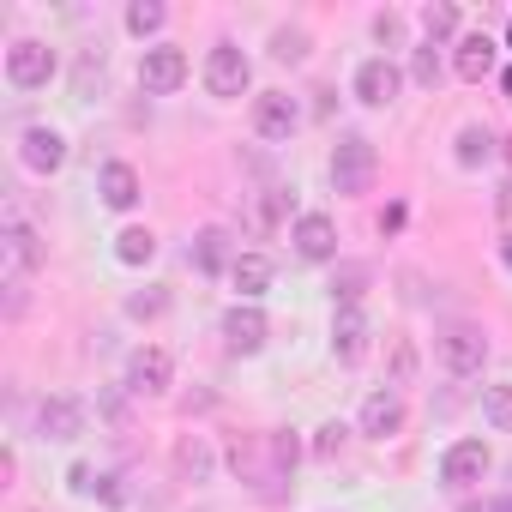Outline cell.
<instances>
[{"label":"cell","mask_w":512,"mask_h":512,"mask_svg":"<svg viewBox=\"0 0 512 512\" xmlns=\"http://www.w3.org/2000/svg\"><path fill=\"white\" fill-rule=\"evenodd\" d=\"M290 247H296V260H308V266H338V223L326 211H302L290 223Z\"/></svg>","instance_id":"cell-9"},{"label":"cell","mask_w":512,"mask_h":512,"mask_svg":"<svg viewBox=\"0 0 512 512\" xmlns=\"http://www.w3.org/2000/svg\"><path fill=\"white\" fill-rule=\"evenodd\" d=\"M217 332H223L229 356H260V350H266V338H272V320L260 314V302H235V308H223Z\"/></svg>","instance_id":"cell-8"},{"label":"cell","mask_w":512,"mask_h":512,"mask_svg":"<svg viewBox=\"0 0 512 512\" xmlns=\"http://www.w3.org/2000/svg\"><path fill=\"white\" fill-rule=\"evenodd\" d=\"M494 49H500V43H494L488 31H464V37L452 43V73H458L464 85H482V79L494 73Z\"/></svg>","instance_id":"cell-17"},{"label":"cell","mask_w":512,"mask_h":512,"mask_svg":"<svg viewBox=\"0 0 512 512\" xmlns=\"http://www.w3.org/2000/svg\"><path fill=\"white\" fill-rule=\"evenodd\" d=\"M272 278H278V266L266 260V253H235L229 284H235V296H241V302H260V296L272 290Z\"/></svg>","instance_id":"cell-21"},{"label":"cell","mask_w":512,"mask_h":512,"mask_svg":"<svg viewBox=\"0 0 512 512\" xmlns=\"http://www.w3.org/2000/svg\"><path fill=\"white\" fill-rule=\"evenodd\" d=\"M356 428H362L368 440H392V434L404 428V392L374 386V392L362 398V410H356Z\"/></svg>","instance_id":"cell-15"},{"label":"cell","mask_w":512,"mask_h":512,"mask_svg":"<svg viewBox=\"0 0 512 512\" xmlns=\"http://www.w3.org/2000/svg\"><path fill=\"white\" fill-rule=\"evenodd\" d=\"M253 133H260L266 145H290L302 133V103L290 91H260L253 97Z\"/></svg>","instance_id":"cell-6"},{"label":"cell","mask_w":512,"mask_h":512,"mask_svg":"<svg viewBox=\"0 0 512 512\" xmlns=\"http://www.w3.org/2000/svg\"><path fill=\"white\" fill-rule=\"evenodd\" d=\"M488 512H512V494H500V500H494V506H488Z\"/></svg>","instance_id":"cell-38"},{"label":"cell","mask_w":512,"mask_h":512,"mask_svg":"<svg viewBox=\"0 0 512 512\" xmlns=\"http://www.w3.org/2000/svg\"><path fill=\"white\" fill-rule=\"evenodd\" d=\"M452 163L458 169H482V163H494V133L488 127H458V139H452Z\"/></svg>","instance_id":"cell-25"},{"label":"cell","mask_w":512,"mask_h":512,"mask_svg":"<svg viewBox=\"0 0 512 512\" xmlns=\"http://www.w3.org/2000/svg\"><path fill=\"white\" fill-rule=\"evenodd\" d=\"M169 458H175V476H181V482H211V476H217V452H211L205 434H181Z\"/></svg>","instance_id":"cell-22"},{"label":"cell","mask_w":512,"mask_h":512,"mask_svg":"<svg viewBox=\"0 0 512 512\" xmlns=\"http://www.w3.org/2000/svg\"><path fill=\"white\" fill-rule=\"evenodd\" d=\"M91 428V410H85V398H73V392H49L43 404H37V434L43 440H79Z\"/></svg>","instance_id":"cell-12"},{"label":"cell","mask_w":512,"mask_h":512,"mask_svg":"<svg viewBox=\"0 0 512 512\" xmlns=\"http://www.w3.org/2000/svg\"><path fill=\"white\" fill-rule=\"evenodd\" d=\"M434 350H440V368H446L452 380H476L482 362H488V338H482V326H446V332L434 338Z\"/></svg>","instance_id":"cell-5"},{"label":"cell","mask_w":512,"mask_h":512,"mask_svg":"<svg viewBox=\"0 0 512 512\" xmlns=\"http://www.w3.org/2000/svg\"><path fill=\"white\" fill-rule=\"evenodd\" d=\"M247 85H253V61L235 43H211V55H205V91L217 103H235V97H247Z\"/></svg>","instance_id":"cell-4"},{"label":"cell","mask_w":512,"mask_h":512,"mask_svg":"<svg viewBox=\"0 0 512 512\" xmlns=\"http://www.w3.org/2000/svg\"><path fill=\"white\" fill-rule=\"evenodd\" d=\"M169 302H175V296H169L163 284H145V290H133V296H127V320L151 326V320H163V314H169Z\"/></svg>","instance_id":"cell-29"},{"label":"cell","mask_w":512,"mask_h":512,"mask_svg":"<svg viewBox=\"0 0 512 512\" xmlns=\"http://www.w3.org/2000/svg\"><path fill=\"white\" fill-rule=\"evenodd\" d=\"M416 380V344L410 338H392L386 344V386L398 392V386H410Z\"/></svg>","instance_id":"cell-31"},{"label":"cell","mask_w":512,"mask_h":512,"mask_svg":"<svg viewBox=\"0 0 512 512\" xmlns=\"http://www.w3.org/2000/svg\"><path fill=\"white\" fill-rule=\"evenodd\" d=\"M55 49L43 43V37H19L13 49H7V85L13 91H43L49 79H55Z\"/></svg>","instance_id":"cell-7"},{"label":"cell","mask_w":512,"mask_h":512,"mask_svg":"<svg viewBox=\"0 0 512 512\" xmlns=\"http://www.w3.org/2000/svg\"><path fill=\"white\" fill-rule=\"evenodd\" d=\"M187 49H175V43H151L145 55H139V91L145 97H175L181 85H187Z\"/></svg>","instance_id":"cell-3"},{"label":"cell","mask_w":512,"mask_h":512,"mask_svg":"<svg viewBox=\"0 0 512 512\" xmlns=\"http://www.w3.org/2000/svg\"><path fill=\"white\" fill-rule=\"evenodd\" d=\"M506 43H512V25H506Z\"/></svg>","instance_id":"cell-40"},{"label":"cell","mask_w":512,"mask_h":512,"mask_svg":"<svg viewBox=\"0 0 512 512\" xmlns=\"http://www.w3.org/2000/svg\"><path fill=\"white\" fill-rule=\"evenodd\" d=\"M350 91H356V103H368V109H386V103H398V91H404V67H398L392 55H368V61L356 67Z\"/></svg>","instance_id":"cell-11"},{"label":"cell","mask_w":512,"mask_h":512,"mask_svg":"<svg viewBox=\"0 0 512 512\" xmlns=\"http://www.w3.org/2000/svg\"><path fill=\"white\" fill-rule=\"evenodd\" d=\"M368 350H374V320L362 308H332V356L344 368H356Z\"/></svg>","instance_id":"cell-14"},{"label":"cell","mask_w":512,"mask_h":512,"mask_svg":"<svg viewBox=\"0 0 512 512\" xmlns=\"http://www.w3.org/2000/svg\"><path fill=\"white\" fill-rule=\"evenodd\" d=\"M344 446H350V428L344 422H320L314 428V458H338Z\"/></svg>","instance_id":"cell-34"},{"label":"cell","mask_w":512,"mask_h":512,"mask_svg":"<svg viewBox=\"0 0 512 512\" xmlns=\"http://www.w3.org/2000/svg\"><path fill=\"white\" fill-rule=\"evenodd\" d=\"M488 464H494V452H488V440H452L446 446V458H440V482L446 488H476L482 476H488Z\"/></svg>","instance_id":"cell-13"},{"label":"cell","mask_w":512,"mask_h":512,"mask_svg":"<svg viewBox=\"0 0 512 512\" xmlns=\"http://www.w3.org/2000/svg\"><path fill=\"white\" fill-rule=\"evenodd\" d=\"M121 25H127V37H157L163 25H169V7H163V0H133V7L121 13Z\"/></svg>","instance_id":"cell-28"},{"label":"cell","mask_w":512,"mask_h":512,"mask_svg":"<svg viewBox=\"0 0 512 512\" xmlns=\"http://www.w3.org/2000/svg\"><path fill=\"white\" fill-rule=\"evenodd\" d=\"M464 37V13L452 7V0H428V7H422V43H458Z\"/></svg>","instance_id":"cell-24"},{"label":"cell","mask_w":512,"mask_h":512,"mask_svg":"<svg viewBox=\"0 0 512 512\" xmlns=\"http://www.w3.org/2000/svg\"><path fill=\"white\" fill-rule=\"evenodd\" d=\"M115 260H121V266H133V272H139V266H151V260H157V235H151L145 223H127V229L115 235Z\"/></svg>","instance_id":"cell-26"},{"label":"cell","mask_w":512,"mask_h":512,"mask_svg":"<svg viewBox=\"0 0 512 512\" xmlns=\"http://www.w3.org/2000/svg\"><path fill=\"white\" fill-rule=\"evenodd\" d=\"M368 284H374V272H368L362 260H338V266H332V308H362Z\"/></svg>","instance_id":"cell-23"},{"label":"cell","mask_w":512,"mask_h":512,"mask_svg":"<svg viewBox=\"0 0 512 512\" xmlns=\"http://www.w3.org/2000/svg\"><path fill=\"white\" fill-rule=\"evenodd\" d=\"M500 85H506V97H512V67H506V79H500Z\"/></svg>","instance_id":"cell-39"},{"label":"cell","mask_w":512,"mask_h":512,"mask_svg":"<svg viewBox=\"0 0 512 512\" xmlns=\"http://www.w3.org/2000/svg\"><path fill=\"white\" fill-rule=\"evenodd\" d=\"M332 187L344 193V199H356V193H368L374 187V169H380V151H374V139L368 133H344L338 145H332Z\"/></svg>","instance_id":"cell-2"},{"label":"cell","mask_w":512,"mask_h":512,"mask_svg":"<svg viewBox=\"0 0 512 512\" xmlns=\"http://www.w3.org/2000/svg\"><path fill=\"white\" fill-rule=\"evenodd\" d=\"M169 386H175V356L163 344H139L127 356V392L133 398H163Z\"/></svg>","instance_id":"cell-10"},{"label":"cell","mask_w":512,"mask_h":512,"mask_svg":"<svg viewBox=\"0 0 512 512\" xmlns=\"http://www.w3.org/2000/svg\"><path fill=\"white\" fill-rule=\"evenodd\" d=\"M374 43H386V49H404V19L386 7V13H374Z\"/></svg>","instance_id":"cell-35"},{"label":"cell","mask_w":512,"mask_h":512,"mask_svg":"<svg viewBox=\"0 0 512 512\" xmlns=\"http://www.w3.org/2000/svg\"><path fill=\"white\" fill-rule=\"evenodd\" d=\"M19 163H25L31 175H55V169L67 163V139H61L55 127H25V133H19Z\"/></svg>","instance_id":"cell-18"},{"label":"cell","mask_w":512,"mask_h":512,"mask_svg":"<svg viewBox=\"0 0 512 512\" xmlns=\"http://www.w3.org/2000/svg\"><path fill=\"white\" fill-rule=\"evenodd\" d=\"M266 49H272V61H278V67H302V61H308V49H314V37H308L302 25H278Z\"/></svg>","instance_id":"cell-27"},{"label":"cell","mask_w":512,"mask_h":512,"mask_svg":"<svg viewBox=\"0 0 512 512\" xmlns=\"http://www.w3.org/2000/svg\"><path fill=\"white\" fill-rule=\"evenodd\" d=\"M440 43H410V85H422V91H434L440 85Z\"/></svg>","instance_id":"cell-30"},{"label":"cell","mask_w":512,"mask_h":512,"mask_svg":"<svg viewBox=\"0 0 512 512\" xmlns=\"http://www.w3.org/2000/svg\"><path fill=\"white\" fill-rule=\"evenodd\" d=\"M482 416H488V428L512 434V380H500V386H482Z\"/></svg>","instance_id":"cell-32"},{"label":"cell","mask_w":512,"mask_h":512,"mask_svg":"<svg viewBox=\"0 0 512 512\" xmlns=\"http://www.w3.org/2000/svg\"><path fill=\"white\" fill-rule=\"evenodd\" d=\"M187 260L205 272V278H229V266H235V247H229V229L223 223H205L199 235H193V247H187Z\"/></svg>","instance_id":"cell-20"},{"label":"cell","mask_w":512,"mask_h":512,"mask_svg":"<svg viewBox=\"0 0 512 512\" xmlns=\"http://www.w3.org/2000/svg\"><path fill=\"white\" fill-rule=\"evenodd\" d=\"M67 488H73V494H97V470H91V464H73V470H67Z\"/></svg>","instance_id":"cell-36"},{"label":"cell","mask_w":512,"mask_h":512,"mask_svg":"<svg viewBox=\"0 0 512 512\" xmlns=\"http://www.w3.org/2000/svg\"><path fill=\"white\" fill-rule=\"evenodd\" d=\"M296 458H302V446H296V434H241L235 446H229V470L260 494V500H278L284 494V482L296 476Z\"/></svg>","instance_id":"cell-1"},{"label":"cell","mask_w":512,"mask_h":512,"mask_svg":"<svg viewBox=\"0 0 512 512\" xmlns=\"http://www.w3.org/2000/svg\"><path fill=\"white\" fill-rule=\"evenodd\" d=\"M103 67H109V55H103V43H91V49H79V67H73V91H79V97H91V85L103 79Z\"/></svg>","instance_id":"cell-33"},{"label":"cell","mask_w":512,"mask_h":512,"mask_svg":"<svg viewBox=\"0 0 512 512\" xmlns=\"http://www.w3.org/2000/svg\"><path fill=\"white\" fill-rule=\"evenodd\" d=\"M139 193H145V181H139V169H133V163L109 157V163L97 169V199H103L109 211H133V205H139Z\"/></svg>","instance_id":"cell-19"},{"label":"cell","mask_w":512,"mask_h":512,"mask_svg":"<svg viewBox=\"0 0 512 512\" xmlns=\"http://www.w3.org/2000/svg\"><path fill=\"white\" fill-rule=\"evenodd\" d=\"M500 266H506V272H512V229H506V235H500Z\"/></svg>","instance_id":"cell-37"},{"label":"cell","mask_w":512,"mask_h":512,"mask_svg":"<svg viewBox=\"0 0 512 512\" xmlns=\"http://www.w3.org/2000/svg\"><path fill=\"white\" fill-rule=\"evenodd\" d=\"M0 253H7V272L13 278H31L43 266V235L25 223V217H7V235H0Z\"/></svg>","instance_id":"cell-16"}]
</instances>
